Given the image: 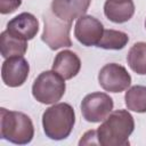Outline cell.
I'll return each mask as SVG.
<instances>
[{"label":"cell","instance_id":"1","mask_svg":"<svg viewBox=\"0 0 146 146\" xmlns=\"http://www.w3.org/2000/svg\"><path fill=\"white\" fill-rule=\"evenodd\" d=\"M135 129L132 115L125 110L111 112L97 129L99 145L103 146H127L129 137Z\"/></svg>","mask_w":146,"mask_h":146},{"label":"cell","instance_id":"2","mask_svg":"<svg viewBox=\"0 0 146 146\" xmlns=\"http://www.w3.org/2000/svg\"><path fill=\"white\" fill-rule=\"evenodd\" d=\"M75 123V113L67 103H58L48 107L42 114V127L46 136L52 140H62L70 136Z\"/></svg>","mask_w":146,"mask_h":146},{"label":"cell","instance_id":"3","mask_svg":"<svg viewBox=\"0 0 146 146\" xmlns=\"http://www.w3.org/2000/svg\"><path fill=\"white\" fill-rule=\"evenodd\" d=\"M0 136L13 144L31 143L34 136L32 120L22 112L0 108Z\"/></svg>","mask_w":146,"mask_h":146},{"label":"cell","instance_id":"4","mask_svg":"<svg viewBox=\"0 0 146 146\" xmlns=\"http://www.w3.org/2000/svg\"><path fill=\"white\" fill-rule=\"evenodd\" d=\"M66 90L65 79L55 71H44L39 74L32 86L33 97L41 104H55L64 96Z\"/></svg>","mask_w":146,"mask_h":146},{"label":"cell","instance_id":"5","mask_svg":"<svg viewBox=\"0 0 146 146\" xmlns=\"http://www.w3.org/2000/svg\"><path fill=\"white\" fill-rule=\"evenodd\" d=\"M43 23L44 26L41 39L51 50L72 46V40L70 38L72 23L58 18L51 10L43 15Z\"/></svg>","mask_w":146,"mask_h":146},{"label":"cell","instance_id":"6","mask_svg":"<svg viewBox=\"0 0 146 146\" xmlns=\"http://www.w3.org/2000/svg\"><path fill=\"white\" fill-rule=\"evenodd\" d=\"M113 99L105 92H91L81 102V113L86 121L98 123L104 121L113 110Z\"/></svg>","mask_w":146,"mask_h":146},{"label":"cell","instance_id":"7","mask_svg":"<svg viewBox=\"0 0 146 146\" xmlns=\"http://www.w3.org/2000/svg\"><path fill=\"white\" fill-rule=\"evenodd\" d=\"M98 82L105 91L121 92L130 87L131 76L124 66L116 63H110L100 68Z\"/></svg>","mask_w":146,"mask_h":146},{"label":"cell","instance_id":"8","mask_svg":"<svg viewBox=\"0 0 146 146\" xmlns=\"http://www.w3.org/2000/svg\"><path fill=\"white\" fill-rule=\"evenodd\" d=\"M104 33V26L94 16L83 15L78 18L74 26V36L86 47L97 46Z\"/></svg>","mask_w":146,"mask_h":146},{"label":"cell","instance_id":"9","mask_svg":"<svg viewBox=\"0 0 146 146\" xmlns=\"http://www.w3.org/2000/svg\"><path fill=\"white\" fill-rule=\"evenodd\" d=\"M30 65L23 56L6 58L1 67V78L6 86L16 88L24 84L29 76Z\"/></svg>","mask_w":146,"mask_h":146},{"label":"cell","instance_id":"10","mask_svg":"<svg viewBox=\"0 0 146 146\" xmlns=\"http://www.w3.org/2000/svg\"><path fill=\"white\" fill-rule=\"evenodd\" d=\"M90 3L91 0H52L50 10L58 18L72 23L87 13Z\"/></svg>","mask_w":146,"mask_h":146},{"label":"cell","instance_id":"11","mask_svg":"<svg viewBox=\"0 0 146 146\" xmlns=\"http://www.w3.org/2000/svg\"><path fill=\"white\" fill-rule=\"evenodd\" d=\"M7 31L25 41L32 40L39 31V22L34 15L22 13L8 22Z\"/></svg>","mask_w":146,"mask_h":146},{"label":"cell","instance_id":"12","mask_svg":"<svg viewBox=\"0 0 146 146\" xmlns=\"http://www.w3.org/2000/svg\"><path fill=\"white\" fill-rule=\"evenodd\" d=\"M81 68V60L79 56L71 50H63L58 52L54 59L52 71L58 73L65 80L74 78Z\"/></svg>","mask_w":146,"mask_h":146},{"label":"cell","instance_id":"13","mask_svg":"<svg viewBox=\"0 0 146 146\" xmlns=\"http://www.w3.org/2000/svg\"><path fill=\"white\" fill-rule=\"evenodd\" d=\"M104 14L113 23H125L133 16L135 5L132 0H106Z\"/></svg>","mask_w":146,"mask_h":146},{"label":"cell","instance_id":"14","mask_svg":"<svg viewBox=\"0 0 146 146\" xmlns=\"http://www.w3.org/2000/svg\"><path fill=\"white\" fill-rule=\"evenodd\" d=\"M27 50V41L19 39L7 30L0 35V51L3 58L23 56Z\"/></svg>","mask_w":146,"mask_h":146},{"label":"cell","instance_id":"15","mask_svg":"<svg viewBox=\"0 0 146 146\" xmlns=\"http://www.w3.org/2000/svg\"><path fill=\"white\" fill-rule=\"evenodd\" d=\"M129 67L139 75L146 74V42H136L128 51Z\"/></svg>","mask_w":146,"mask_h":146},{"label":"cell","instance_id":"16","mask_svg":"<svg viewBox=\"0 0 146 146\" xmlns=\"http://www.w3.org/2000/svg\"><path fill=\"white\" fill-rule=\"evenodd\" d=\"M124 102L128 110L137 113H146V87L133 86L124 95Z\"/></svg>","mask_w":146,"mask_h":146},{"label":"cell","instance_id":"17","mask_svg":"<svg viewBox=\"0 0 146 146\" xmlns=\"http://www.w3.org/2000/svg\"><path fill=\"white\" fill-rule=\"evenodd\" d=\"M129 41L127 33L116 30H104L103 36L98 42L97 47L107 50H120L123 49Z\"/></svg>","mask_w":146,"mask_h":146},{"label":"cell","instance_id":"18","mask_svg":"<svg viewBox=\"0 0 146 146\" xmlns=\"http://www.w3.org/2000/svg\"><path fill=\"white\" fill-rule=\"evenodd\" d=\"M22 5V0H0V13L2 15L11 14Z\"/></svg>","mask_w":146,"mask_h":146},{"label":"cell","instance_id":"19","mask_svg":"<svg viewBox=\"0 0 146 146\" xmlns=\"http://www.w3.org/2000/svg\"><path fill=\"white\" fill-rule=\"evenodd\" d=\"M99 144L98 138H97V130H89L87 131L81 140L79 141V145H97Z\"/></svg>","mask_w":146,"mask_h":146},{"label":"cell","instance_id":"20","mask_svg":"<svg viewBox=\"0 0 146 146\" xmlns=\"http://www.w3.org/2000/svg\"><path fill=\"white\" fill-rule=\"evenodd\" d=\"M145 27H146V21H145Z\"/></svg>","mask_w":146,"mask_h":146}]
</instances>
